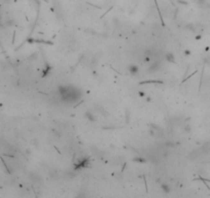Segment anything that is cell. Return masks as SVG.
Here are the masks:
<instances>
[{"instance_id":"5","label":"cell","mask_w":210,"mask_h":198,"mask_svg":"<svg viewBox=\"0 0 210 198\" xmlns=\"http://www.w3.org/2000/svg\"><path fill=\"white\" fill-rule=\"evenodd\" d=\"M185 132H189V131H191V127H189V126H185Z\"/></svg>"},{"instance_id":"4","label":"cell","mask_w":210,"mask_h":198,"mask_svg":"<svg viewBox=\"0 0 210 198\" xmlns=\"http://www.w3.org/2000/svg\"><path fill=\"white\" fill-rule=\"evenodd\" d=\"M138 95L140 97H146V93H144V92H142V91H138Z\"/></svg>"},{"instance_id":"2","label":"cell","mask_w":210,"mask_h":198,"mask_svg":"<svg viewBox=\"0 0 210 198\" xmlns=\"http://www.w3.org/2000/svg\"><path fill=\"white\" fill-rule=\"evenodd\" d=\"M84 115H86L84 117L87 118V120H89V122H91V123H95V122H97V118L95 117V115L92 113V111H86V114Z\"/></svg>"},{"instance_id":"3","label":"cell","mask_w":210,"mask_h":198,"mask_svg":"<svg viewBox=\"0 0 210 198\" xmlns=\"http://www.w3.org/2000/svg\"><path fill=\"white\" fill-rule=\"evenodd\" d=\"M166 60L168 62H171V63H175V57L173 55V53H167L166 55Z\"/></svg>"},{"instance_id":"7","label":"cell","mask_w":210,"mask_h":198,"mask_svg":"<svg viewBox=\"0 0 210 198\" xmlns=\"http://www.w3.org/2000/svg\"><path fill=\"white\" fill-rule=\"evenodd\" d=\"M197 1H198V2H204L205 0H197Z\"/></svg>"},{"instance_id":"6","label":"cell","mask_w":210,"mask_h":198,"mask_svg":"<svg viewBox=\"0 0 210 198\" xmlns=\"http://www.w3.org/2000/svg\"><path fill=\"white\" fill-rule=\"evenodd\" d=\"M185 54L189 56V55H191V52H189V51H185Z\"/></svg>"},{"instance_id":"1","label":"cell","mask_w":210,"mask_h":198,"mask_svg":"<svg viewBox=\"0 0 210 198\" xmlns=\"http://www.w3.org/2000/svg\"><path fill=\"white\" fill-rule=\"evenodd\" d=\"M128 70H129V72L132 75H136L139 72V67L136 64H131L129 65V67H128Z\"/></svg>"}]
</instances>
